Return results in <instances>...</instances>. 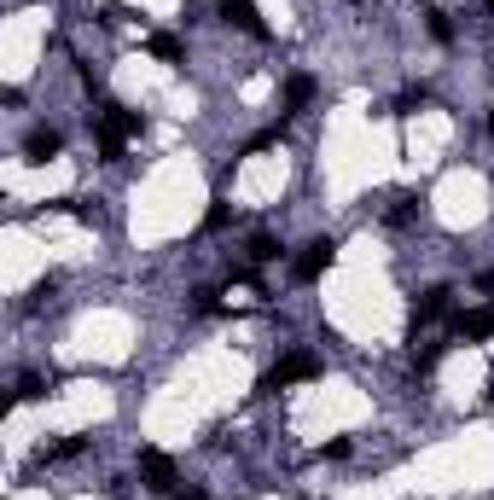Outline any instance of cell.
<instances>
[{
	"instance_id": "e0dca14e",
	"label": "cell",
	"mask_w": 494,
	"mask_h": 500,
	"mask_svg": "<svg viewBox=\"0 0 494 500\" xmlns=\"http://www.w3.org/2000/svg\"><path fill=\"white\" fill-rule=\"evenodd\" d=\"M227 227V204H209V215H204V233H221Z\"/></svg>"
},
{
	"instance_id": "9c48e42d",
	"label": "cell",
	"mask_w": 494,
	"mask_h": 500,
	"mask_svg": "<svg viewBox=\"0 0 494 500\" xmlns=\"http://www.w3.org/2000/svg\"><path fill=\"white\" fill-rule=\"evenodd\" d=\"M82 436H65V443H53V448H41V454H35V466H58V460H76L82 454Z\"/></svg>"
},
{
	"instance_id": "7c38bea8",
	"label": "cell",
	"mask_w": 494,
	"mask_h": 500,
	"mask_svg": "<svg viewBox=\"0 0 494 500\" xmlns=\"http://www.w3.org/2000/svg\"><path fill=\"white\" fill-rule=\"evenodd\" d=\"M442 349H448V344H425V349H413V373H430V367L442 361Z\"/></svg>"
},
{
	"instance_id": "8992f818",
	"label": "cell",
	"mask_w": 494,
	"mask_h": 500,
	"mask_svg": "<svg viewBox=\"0 0 494 500\" xmlns=\"http://www.w3.org/2000/svg\"><path fill=\"white\" fill-rule=\"evenodd\" d=\"M454 338H465V344H483V338H494V309H465V314H454Z\"/></svg>"
},
{
	"instance_id": "277c9868",
	"label": "cell",
	"mask_w": 494,
	"mask_h": 500,
	"mask_svg": "<svg viewBox=\"0 0 494 500\" xmlns=\"http://www.w3.org/2000/svg\"><path fill=\"white\" fill-rule=\"evenodd\" d=\"M314 373H320V355L296 349V355H286L274 373H268V384H262V390H286V384H303V378H314Z\"/></svg>"
},
{
	"instance_id": "7402d4cb",
	"label": "cell",
	"mask_w": 494,
	"mask_h": 500,
	"mask_svg": "<svg viewBox=\"0 0 494 500\" xmlns=\"http://www.w3.org/2000/svg\"><path fill=\"white\" fill-rule=\"evenodd\" d=\"M489 396H494V384H489Z\"/></svg>"
},
{
	"instance_id": "ba28073f",
	"label": "cell",
	"mask_w": 494,
	"mask_h": 500,
	"mask_svg": "<svg viewBox=\"0 0 494 500\" xmlns=\"http://www.w3.org/2000/svg\"><path fill=\"white\" fill-rule=\"evenodd\" d=\"M58 145L65 140H58L53 128H35L30 140H23V157H30V163H47V157H58Z\"/></svg>"
},
{
	"instance_id": "d6986e66",
	"label": "cell",
	"mask_w": 494,
	"mask_h": 500,
	"mask_svg": "<svg viewBox=\"0 0 494 500\" xmlns=\"http://www.w3.org/2000/svg\"><path fill=\"white\" fill-rule=\"evenodd\" d=\"M390 222H395V227H407V222H413V198H395V210H390Z\"/></svg>"
},
{
	"instance_id": "4fadbf2b",
	"label": "cell",
	"mask_w": 494,
	"mask_h": 500,
	"mask_svg": "<svg viewBox=\"0 0 494 500\" xmlns=\"http://www.w3.org/2000/svg\"><path fill=\"white\" fill-rule=\"evenodd\" d=\"M425 23H430V35H437V41H454V23H448V12H437V6H430V12H425Z\"/></svg>"
},
{
	"instance_id": "30bf717a",
	"label": "cell",
	"mask_w": 494,
	"mask_h": 500,
	"mask_svg": "<svg viewBox=\"0 0 494 500\" xmlns=\"http://www.w3.org/2000/svg\"><path fill=\"white\" fill-rule=\"evenodd\" d=\"M308 100H314V76H291L286 82V105H291V111H303Z\"/></svg>"
},
{
	"instance_id": "2e32d148",
	"label": "cell",
	"mask_w": 494,
	"mask_h": 500,
	"mask_svg": "<svg viewBox=\"0 0 494 500\" xmlns=\"http://www.w3.org/2000/svg\"><path fill=\"white\" fill-rule=\"evenodd\" d=\"M192 309H198V314H216V309H221V291H209V285H204V291L192 297Z\"/></svg>"
},
{
	"instance_id": "ac0fdd59",
	"label": "cell",
	"mask_w": 494,
	"mask_h": 500,
	"mask_svg": "<svg viewBox=\"0 0 494 500\" xmlns=\"http://www.w3.org/2000/svg\"><path fill=\"white\" fill-rule=\"evenodd\" d=\"M99 23H105V30H117V23H128V6H99Z\"/></svg>"
},
{
	"instance_id": "52a82bcc",
	"label": "cell",
	"mask_w": 494,
	"mask_h": 500,
	"mask_svg": "<svg viewBox=\"0 0 494 500\" xmlns=\"http://www.w3.org/2000/svg\"><path fill=\"white\" fill-rule=\"evenodd\" d=\"M448 297H454L448 285H430L425 297L413 303V326H430V320H437V314H448Z\"/></svg>"
},
{
	"instance_id": "5bb4252c",
	"label": "cell",
	"mask_w": 494,
	"mask_h": 500,
	"mask_svg": "<svg viewBox=\"0 0 494 500\" xmlns=\"http://www.w3.org/2000/svg\"><path fill=\"white\" fill-rule=\"evenodd\" d=\"M152 53L169 58V65H181V41H175V35H152Z\"/></svg>"
},
{
	"instance_id": "5b68a950",
	"label": "cell",
	"mask_w": 494,
	"mask_h": 500,
	"mask_svg": "<svg viewBox=\"0 0 494 500\" xmlns=\"http://www.w3.org/2000/svg\"><path fill=\"white\" fill-rule=\"evenodd\" d=\"M221 18L227 23H239L244 35H256V41H268V23H262V12H256V0H221Z\"/></svg>"
},
{
	"instance_id": "7a4b0ae2",
	"label": "cell",
	"mask_w": 494,
	"mask_h": 500,
	"mask_svg": "<svg viewBox=\"0 0 494 500\" xmlns=\"http://www.w3.org/2000/svg\"><path fill=\"white\" fill-rule=\"evenodd\" d=\"M331 262H338V239H314V245H308V250H303V256H296V262H291V274L303 279V285H314V279L326 274Z\"/></svg>"
},
{
	"instance_id": "3957f363",
	"label": "cell",
	"mask_w": 494,
	"mask_h": 500,
	"mask_svg": "<svg viewBox=\"0 0 494 500\" xmlns=\"http://www.w3.org/2000/svg\"><path fill=\"white\" fill-rule=\"evenodd\" d=\"M140 483L152 495H175V460L157 454V448H146V454H140Z\"/></svg>"
},
{
	"instance_id": "6da1fadb",
	"label": "cell",
	"mask_w": 494,
	"mask_h": 500,
	"mask_svg": "<svg viewBox=\"0 0 494 500\" xmlns=\"http://www.w3.org/2000/svg\"><path fill=\"white\" fill-rule=\"evenodd\" d=\"M134 134H140V117L134 111H122V105H110V100L99 105V157H105V163H117Z\"/></svg>"
},
{
	"instance_id": "44dd1931",
	"label": "cell",
	"mask_w": 494,
	"mask_h": 500,
	"mask_svg": "<svg viewBox=\"0 0 494 500\" xmlns=\"http://www.w3.org/2000/svg\"><path fill=\"white\" fill-rule=\"evenodd\" d=\"M483 6H489V12H494V0H483Z\"/></svg>"
},
{
	"instance_id": "8fae6325",
	"label": "cell",
	"mask_w": 494,
	"mask_h": 500,
	"mask_svg": "<svg viewBox=\"0 0 494 500\" xmlns=\"http://www.w3.org/2000/svg\"><path fill=\"white\" fill-rule=\"evenodd\" d=\"M274 256H279V245H274L268 233H256V239H251V262H256V268H262V262H274Z\"/></svg>"
},
{
	"instance_id": "9a60e30c",
	"label": "cell",
	"mask_w": 494,
	"mask_h": 500,
	"mask_svg": "<svg viewBox=\"0 0 494 500\" xmlns=\"http://www.w3.org/2000/svg\"><path fill=\"white\" fill-rule=\"evenodd\" d=\"M41 396H47V384H41L35 373H23V378H18V401H41Z\"/></svg>"
},
{
	"instance_id": "ffe728a7",
	"label": "cell",
	"mask_w": 494,
	"mask_h": 500,
	"mask_svg": "<svg viewBox=\"0 0 494 500\" xmlns=\"http://www.w3.org/2000/svg\"><path fill=\"white\" fill-rule=\"evenodd\" d=\"M489 134H494V111H489Z\"/></svg>"
}]
</instances>
